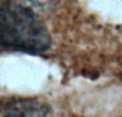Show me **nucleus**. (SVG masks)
<instances>
[{
  "label": "nucleus",
  "mask_w": 122,
  "mask_h": 117,
  "mask_svg": "<svg viewBox=\"0 0 122 117\" xmlns=\"http://www.w3.org/2000/svg\"><path fill=\"white\" fill-rule=\"evenodd\" d=\"M0 35L1 44L15 50L38 54L50 47V36L38 17L16 3L1 5Z\"/></svg>",
  "instance_id": "1"
},
{
  "label": "nucleus",
  "mask_w": 122,
  "mask_h": 117,
  "mask_svg": "<svg viewBox=\"0 0 122 117\" xmlns=\"http://www.w3.org/2000/svg\"><path fill=\"white\" fill-rule=\"evenodd\" d=\"M1 117H51V112L36 99H17L3 106Z\"/></svg>",
  "instance_id": "2"
}]
</instances>
